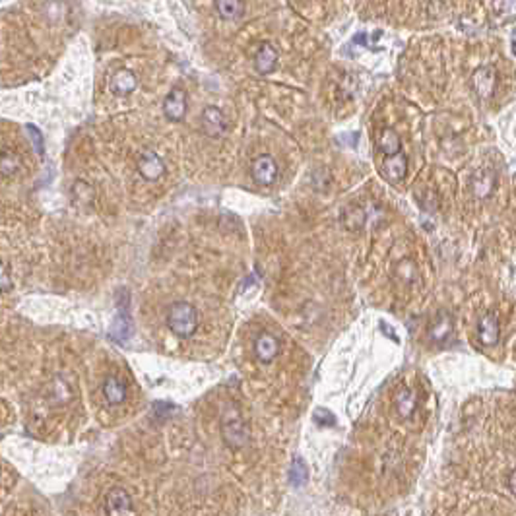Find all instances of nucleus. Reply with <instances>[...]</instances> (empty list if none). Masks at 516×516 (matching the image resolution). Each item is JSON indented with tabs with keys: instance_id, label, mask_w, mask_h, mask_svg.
Segmentation results:
<instances>
[{
	"instance_id": "1",
	"label": "nucleus",
	"mask_w": 516,
	"mask_h": 516,
	"mask_svg": "<svg viewBox=\"0 0 516 516\" xmlns=\"http://www.w3.org/2000/svg\"><path fill=\"white\" fill-rule=\"evenodd\" d=\"M167 326L173 334L187 340L198 330V311L189 301H177L167 311Z\"/></svg>"
},
{
	"instance_id": "2",
	"label": "nucleus",
	"mask_w": 516,
	"mask_h": 516,
	"mask_svg": "<svg viewBox=\"0 0 516 516\" xmlns=\"http://www.w3.org/2000/svg\"><path fill=\"white\" fill-rule=\"evenodd\" d=\"M221 439L224 443L233 448V451H241L249 444V439H251V429L244 423V419L241 417L239 412H229L224 419H221Z\"/></svg>"
},
{
	"instance_id": "3",
	"label": "nucleus",
	"mask_w": 516,
	"mask_h": 516,
	"mask_svg": "<svg viewBox=\"0 0 516 516\" xmlns=\"http://www.w3.org/2000/svg\"><path fill=\"white\" fill-rule=\"evenodd\" d=\"M497 80L499 74L497 70H495V66L483 64V66H480L476 72L471 74V88H474L476 95H478L481 101H487L495 95Z\"/></svg>"
},
{
	"instance_id": "4",
	"label": "nucleus",
	"mask_w": 516,
	"mask_h": 516,
	"mask_svg": "<svg viewBox=\"0 0 516 516\" xmlns=\"http://www.w3.org/2000/svg\"><path fill=\"white\" fill-rule=\"evenodd\" d=\"M254 357L260 363H272L278 353H280V342L278 338L270 332H260V334L254 338Z\"/></svg>"
},
{
	"instance_id": "5",
	"label": "nucleus",
	"mask_w": 516,
	"mask_h": 516,
	"mask_svg": "<svg viewBox=\"0 0 516 516\" xmlns=\"http://www.w3.org/2000/svg\"><path fill=\"white\" fill-rule=\"evenodd\" d=\"M132 510V499L123 487H113L105 497V515L128 516Z\"/></svg>"
},
{
	"instance_id": "6",
	"label": "nucleus",
	"mask_w": 516,
	"mask_h": 516,
	"mask_svg": "<svg viewBox=\"0 0 516 516\" xmlns=\"http://www.w3.org/2000/svg\"><path fill=\"white\" fill-rule=\"evenodd\" d=\"M251 175H253L254 182H258L263 187H270L278 179V165L270 155H260L253 162Z\"/></svg>"
},
{
	"instance_id": "7",
	"label": "nucleus",
	"mask_w": 516,
	"mask_h": 516,
	"mask_svg": "<svg viewBox=\"0 0 516 516\" xmlns=\"http://www.w3.org/2000/svg\"><path fill=\"white\" fill-rule=\"evenodd\" d=\"M138 171H140V175L144 177L146 181H155L165 171V163L154 150H144L138 157Z\"/></svg>"
},
{
	"instance_id": "8",
	"label": "nucleus",
	"mask_w": 516,
	"mask_h": 516,
	"mask_svg": "<svg viewBox=\"0 0 516 516\" xmlns=\"http://www.w3.org/2000/svg\"><path fill=\"white\" fill-rule=\"evenodd\" d=\"M163 115L171 123H181L187 115V93L179 88L169 91V95L163 101Z\"/></svg>"
},
{
	"instance_id": "9",
	"label": "nucleus",
	"mask_w": 516,
	"mask_h": 516,
	"mask_svg": "<svg viewBox=\"0 0 516 516\" xmlns=\"http://www.w3.org/2000/svg\"><path fill=\"white\" fill-rule=\"evenodd\" d=\"M499 338H501V326H499L497 315L487 313L478 320V340L481 344L493 347L499 344Z\"/></svg>"
},
{
	"instance_id": "10",
	"label": "nucleus",
	"mask_w": 516,
	"mask_h": 516,
	"mask_svg": "<svg viewBox=\"0 0 516 516\" xmlns=\"http://www.w3.org/2000/svg\"><path fill=\"white\" fill-rule=\"evenodd\" d=\"M407 171V157L404 152H398L396 155H389L382 162V175L386 177V181L400 182L404 181Z\"/></svg>"
},
{
	"instance_id": "11",
	"label": "nucleus",
	"mask_w": 516,
	"mask_h": 516,
	"mask_svg": "<svg viewBox=\"0 0 516 516\" xmlns=\"http://www.w3.org/2000/svg\"><path fill=\"white\" fill-rule=\"evenodd\" d=\"M202 128H204V132L212 138H216V136L224 134L227 128L226 117H224V113H221V109L214 107V105H210L202 111Z\"/></svg>"
},
{
	"instance_id": "12",
	"label": "nucleus",
	"mask_w": 516,
	"mask_h": 516,
	"mask_svg": "<svg viewBox=\"0 0 516 516\" xmlns=\"http://www.w3.org/2000/svg\"><path fill=\"white\" fill-rule=\"evenodd\" d=\"M454 320L448 313L441 311L437 317H435L433 325L429 326V338L435 344H444L451 336H453Z\"/></svg>"
},
{
	"instance_id": "13",
	"label": "nucleus",
	"mask_w": 516,
	"mask_h": 516,
	"mask_svg": "<svg viewBox=\"0 0 516 516\" xmlns=\"http://www.w3.org/2000/svg\"><path fill=\"white\" fill-rule=\"evenodd\" d=\"M495 185H497V175H495V171H491V169H480V171L474 175V179H471V190L481 200L489 198L493 194Z\"/></svg>"
},
{
	"instance_id": "14",
	"label": "nucleus",
	"mask_w": 516,
	"mask_h": 516,
	"mask_svg": "<svg viewBox=\"0 0 516 516\" xmlns=\"http://www.w3.org/2000/svg\"><path fill=\"white\" fill-rule=\"evenodd\" d=\"M394 407L402 419H409L417 409V396L412 389L402 386L394 392Z\"/></svg>"
},
{
	"instance_id": "15",
	"label": "nucleus",
	"mask_w": 516,
	"mask_h": 516,
	"mask_svg": "<svg viewBox=\"0 0 516 516\" xmlns=\"http://www.w3.org/2000/svg\"><path fill=\"white\" fill-rule=\"evenodd\" d=\"M276 64H278V53L276 49L268 43H264L260 47V51L254 56V68L258 74H270L276 70Z\"/></svg>"
},
{
	"instance_id": "16",
	"label": "nucleus",
	"mask_w": 516,
	"mask_h": 516,
	"mask_svg": "<svg viewBox=\"0 0 516 516\" xmlns=\"http://www.w3.org/2000/svg\"><path fill=\"white\" fill-rule=\"evenodd\" d=\"M103 396L111 406H118L127 400V386L117 377H107L103 382Z\"/></svg>"
},
{
	"instance_id": "17",
	"label": "nucleus",
	"mask_w": 516,
	"mask_h": 516,
	"mask_svg": "<svg viewBox=\"0 0 516 516\" xmlns=\"http://www.w3.org/2000/svg\"><path fill=\"white\" fill-rule=\"evenodd\" d=\"M136 86H138V80H136L134 72H130L127 68L118 70V72L113 76V80H111V90L115 91L117 95H128V93H132V91L136 90Z\"/></svg>"
},
{
	"instance_id": "18",
	"label": "nucleus",
	"mask_w": 516,
	"mask_h": 516,
	"mask_svg": "<svg viewBox=\"0 0 516 516\" xmlns=\"http://www.w3.org/2000/svg\"><path fill=\"white\" fill-rule=\"evenodd\" d=\"M379 148L380 152L384 154V157L396 155L398 152H402V142H400L398 132H396L394 128H384V130L380 132Z\"/></svg>"
},
{
	"instance_id": "19",
	"label": "nucleus",
	"mask_w": 516,
	"mask_h": 516,
	"mask_svg": "<svg viewBox=\"0 0 516 516\" xmlns=\"http://www.w3.org/2000/svg\"><path fill=\"white\" fill-rule=\"evenodd\" d=\"M216 8L224 19H237L243 14V0H216Z\"/></svg>"
},
{
	"instance_id": "20",
	"label": "nucleus",
	"mask_w": 516,
	"mask_h": 516,
	"mask_svg": "<svg viewBox=\"0 0 516 516\" xmlns=\"http://www.w3.org/2000/svg\"><path fill=\"white\" fill-rule=\"evenodd\" d=\"M290 478L293 481V485H305L308 481V468L307 464L303 462V458H293V464H291V471H290Z\"/></svg>"
},
{
	"instance_id": "21",
	"label": "nucleus",
	"mask_w": 516,
	"mask_h": 516,
	"mask_svg": "<svg viewBox=\"0 0 516 516\" xmlns=\"http://www.w3.org/2000/svg\"><path fill=\"white\" fill-rule=\"evenodd\" d=\"M493 8L501 16L503 22H513L516 19V0H495Z\"/></svg>"
},
{
	"instance_id": "22",
	"label": "nucleus",
	"mask_w": 516,
	"mask_h": 516,
	"mask_svg": "<svg viewBox=\"0 0 516 516\" xmlns=\"http://www.w3.org/2000/svg\"><path fill=\"white\" fill-rule=\"evenodd\" d=\"M19 162L18 157L14 155V152H10L8 148L2 150V159H0V169H2V175L8 177V175H14L18 171Z\"/></svg>"
},
{
	"instance_id": "23",
	"label": "nucleus",
	"mask_w": 516,
	"mask_h": 516,
	"mask_svg": "<svg viewBox=\"0 0 516 516\" xmlns=\"http://www.w3.org/2000/svg\"><path fill=\"white\" fill-rule=\"evenodd\" d=\"M26 130L31 134V140H33V146H36L37 154L43 155V138H41V132H39L33 125H26Z\"/></svg>"
},
{
	"instance_id": "24",
	"label": "nucleus",
	"mask_w": 516,
	"mask_h": 516,
	"mask_svg": "<svg viewBox=\"0 0 516 516\" xmlns=\"http://www.w3.org/2000/svg\"><path fill=\"white\" fill-rule=\"evenodd\" d=\"M325 419H326V423L328 425H334V421H336V417L328 412V409H322V407H318L317 412H315V421L317 423H320V425H325Z\"/></svg>"
},
{
	"instance_id": "25",
	"label": "nucleus",
	"mask_w": 516,
	"mask_h": 516,
	"mask_svg": "<svg viewBox=\"0 0 516 516\" xmlns=\"http://www.w3.org/2000/svg\"><path fill=\"white\" fill-rule=\"evenodd\" d=\"M507 485H508V489H510V493L516 497V470H513L510 474H508Z\"/></svg>"
},
{
	"instance_id": "26",
	"label": "nucleus",
	"mask_w": 516,
	"mask_h": 516,
	"mask_svg": "<svg viewBox=\"0 0 516 516\" xmlns=\"http://www.w3.org/2000/svg\"><path fill=\"white\" fill-rule=\"evenodd\" d=\"M10 290V280H8V272H6V266L2 268V291L6 293Z\"/></svg>"
}]
</instances>
